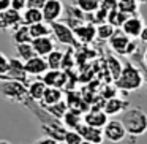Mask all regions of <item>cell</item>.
Segmentation results:
<instances>
[{
    "instance_id": "1",
    "label": "cell",
    "mask_w": 147,
    "mask_h": 144,
    "mask_svg": "<svg viewBox=\"0 0 147 144\" xmlns=\"http://www.w3.org/2000/svg\"><path fill=\"white\" fill-rule=\"evenodd\" d=\"M120 120L123 122L127 133L131 138H138V136H142L144 133H147V114L139 106L128 108L122 114Z\"/></svg>"
},
{
    "instance_id": "2",
    "label": "cell",
    "mask_w": 147,
    "mask_h": 144,
    "mask_svg": "<svg viewBox=\"0 0 147 144\" xmlns=\"http://www.w3.org/2000/svg\"><path fill=\"white\" fill-rule=\"evenodd\" d=\"M115 87L120 92H136L142 87L144 84V74L142 70L133 65L131 62H125L123 64V70H122L119 79L114 81Z\"/></svg>"
},
{
    "instance_id": "3",
    "label": "cell",
    "mask_w": 147,
    "mask_h": 144,
    "mask_svg": "<svg viewBox=\"0 0 147 144\" xmlns=\"http://www.w3.org/2000/svg\"><path fill=\"white\" fill-rule=\"evenodd\" d=\"M29 84L21 82V81H13V79H3L0 81V93L2 97H5L7 100L14 103H21L24 101L29 97V89H27Z\"/></svg>"
},
{
    "instance_id": "4",
    "label": "cell",
    "mask_w": 147,
    "mask_h": 144,
    "mask_svg": "<svg viewBox=\"0 0 147 144\" xmlns=\"http://www.w3.org/2000/svg\"><path fill=\"white\" fill-rule=\"evenodd\" d=\"M108 43H109V48L119 55H133L138 51L136 41H133V38H130L122 29L115 30Z\"/></svg>"
},
{
    "instance_id": "5",
    "label": "cell",
    "mask_w": 147,
    "mask_h": 144,
    "mask_svg": "<svg viewBox=\"0 0 147 144\" xmlns=\"http://www.w3.org/2000/svg\"><path fill=\"white\" fill-rule=\"evenodd\" d=\"M51 26H52V37H54L60 45L71 46V48H78V46H79V41H78V38H76L74 29L71 26H68V24H65V22H60V21H55Z\"/></svg>"
},
{
    "instance_id": "6",
    "label": "cell",
    "mask_w": 147,
    "mask_h": 144,
    "mask_svg": "<svg viewBox=\"0 0 147 144\" xmlns=\"http://www.w3.org/2000/svg\"><path fill=\"white\" fill-rule=\"evenodd\" d=\"M103 133H105V139H108L109 143H122L128 135L123 122L117 120V119L108 120V124L103 128Z\"/></svg>"
},
{
    "instance_id": "7",
    "label": "cell",
    "mask_w": 147,
    "mask_h": 144,
    "mask_svg": "<svg viewBox=\"0 0 147 144\" xmlns=\"http://www.w3.org/2000/svg\"><path fill=\"white\" fill-rule=\"evenodd\" d=\"M5 79L21 81V82L29 84V73L26 70V62L21 60L19 57L10 59V70L5 74Z\"/></svg>"
},
{
    "instance_id": "8",
    "label": "cell",
    "mask_w": 147,
    "mask_h": 144,
    "mask_svg": "<svg viewBox=\"0 0 147 144\" xmlns=\"http://www.w3.org/2000/svg\"><path fill=\"white\" fill-rule=\"evenodd\" d=\"M22 22V13L13 8L0 13V30H14Z\"/></svg>"
},
{
    "instance_id": "9",
    "label": "cell",
    "mask_w": 147,
    "mask_h": 144,
    "mask_svg": "<svg viewBox=\"0 0 147 144\" xmlns=\"http://www.w3.org/2000/svg\"><path fill=\"white\" fill-rule=\"evenodd\" d=\"M41 79L45 81V84L48 87H59V89H63L68 84V73L63 70H52L49 68L45 74L41 76Z\"/></svg>"
},
{
    "instance_id": "10",
    "label": "cell",
    "mask_w": 147,
    "mask_h": 144,
    "mask_svg": "<svg viewBox=\"0 0 147 144\" xmlns=\"http://www.w3.org/2000/svg\"><path fill=\"white\" fill-rule=\"evenodd\" d=\"M144 27H146L144 19L139 16V14H134V16H128V19L125 21V24L122 26V30H123L130 38L134 40V38H139L141 37Z\"/></svg>"
},
{
    "instance_id": "11",
    "label": "cell",
    "mask_w": 147,
    "mask_h": 144,
    "mask_svg": "<svg viewBox=\"0 0 147 144\" xmlns=\"http://www.w3.org/2000/svg\"><path fill=\"white\" fill-rule=\"evenodd\" d=\"M63 3L60 0H48L46 5L43 7V16H45V21L49 24L55 22L62 18L63 14Z\"/></svg>"
},
{
    "instance_id": "12",
    "label": "cell",
    "mask_w": 147,
    "mask_h": 144,
    "mask_svg": "<svg viewBox=\"0 0 147 144\" xmlns=\"http://www.w3.org/2000/svg\"><path fill=\"white\" fill-rule=\"evenodd\" d=\"M81 133V136L84 138V141H89L92 144H101L105 141V133H103V128H96V127H90L87 124H81L76 128Z\"/></svg>"
},
{
    "instance_id": "13",
    "label": "cell",
    "mask_w": 147,
    "mask_h": 144,
    "mask_svg": "<svg viewBox=\"0 0 147 144\" xmlns=\"http://www.w3.org/2000/svg\"><path fill=\"white\" fill-rule=\"evenodd\" d=\"M26 70L29 73V76H43L49 70L48 60H46V57L35 55V57L29 59L26 62Z\"/></svg>"
},
{
    "instance_id": "14",
    "label": "cell",
    "mask_w": 147,
    "mask_h": 144,
    "mask_svg": "<svg viewBox=\"0 0 147 144\" xmlns=\"http://www.w3.org/2000/svg\"><path fill=\"white\" fill-rule=\"evenodd\" d=\"M84 124L96 128H105V125L108 124V114L105 109H89L84 114Z\"/></svg>"
},
{
    "instance_id": "15",
    "label": "cell",
    "mask_w": 147,
    "mask_h": 144,
    "mask_svg": "<svg viewBox=\"0 0 147 144\" xmlns=\"http://www.w3.org/2000/svg\"><path fill=\"white\" fill-rule=\"evenodd\" d=\"M128 108H130V106H128V101L123 98H120V97H112V98L106 100V103H105V112L108 116L123 114Z\"/></svg>"
},
{
    "instance_id": "16",
    "label": "cell",
    "mask_w": 147,
    "mask_h": 144,
    "mask_svg": "<svg viewBox=\"0 0 147 144\" xmlns=\"http://www.w3.org/2000/svg\"><path fill=\"white\" fill-rule=\"evenodd\" d=\"M32 45H33V49H35L36 55H41V57H46V55L51 54V52L55 49L52 37H40V38H33Z\"/></svg>"
},
{
    "instance_id": "17",
    "label": "cell",
    "mask_w": 147,
    "mask_h": 144,
    "mask_svg": "<svg viewBox=\"0 0 147 144\" xmlns=\"http://www.w3.org/2000/svg\"><path fill=\"white\" fill-rule=\"evenodd\" d=\"M76 38L79 43H90L96 37V27L93 24H79L78 27H73Z\"/></svg>"
},
{
    "instance_id": "18",
    "label": "cell",
    "mask_w": 147,
    "mask_h": 144,
    "mask_svg": "<svg viewBox=\"0 0 147 144\" xmlns=\"http://www.w3.org/2000/svg\"><path fill=\"white\" fill-rule=\"evenodd\" d=\"M62 122H63V125L68 128V130H76V128L84 122V114L81 111H78V109L68 108V111L65 112Z\"/></svg>"
},
{
    "instance_id": "19",
    "label": "cell",
    "mask_w": 147,
    "mask_h": 144,
    "mask_svg": "<svg viewBox=\"0 0 147 144\" xmlns=\"http://www.w3.org/2000/svg\"><path fill=\"white\" fill-rule=\"evenodd\" d=\"M45 21V16H43V10L40 8H30L27 7L26 10L22 11V22L26 26H33V24H38Z\"/></svg>"
},
{
    "instance_id": "20",
    "label": "cell",
    "mask_w": 147,
    "mask_h": 144,
    "mask_svg": "<svg viewBox=\"0 0 147 144\" xmlns=\"http://www.w3.org/2000/svg\"><path fill=\"white\" fill-rule=\"evenodd\" d=\"M11 38H13L14 45H19V43H32L33 37L30 33V27L26 24H21L19 27L11 30Z\"/></svg>"
},
{
    "instance_id": "21",
    "label": "cell",
    "mask_w": 147,
    "mask_h": 144,
    "mask_svg": "<svg viewBox=\"0 0 147 144\" xmlns=\"http://www.w3.org/2000/svg\"><path fill=\"white\" fill-rule=\"evenodd\" d=\"M62 100H63V90L59 89V87H48L45 95H43V100L40 103L43 106H51V105L62 101Z\"/></svg>"
},
{
    "instance_id": "22",
    "label": "cell",
    "mask_w": 147,
    "mask_h": 144,
    "mask_svg": "<svg viewBox=\"0 0 147 144\" xmlns=\"http://www.w3.org/2000/svg\"><path fill=\"white\" fill-rule=\"evenodd\" d=\"M27 89H29V97L30 98L35 100V101H41L43 95H45L46 89H48V86L45 84L43 79H36V81H32V82L27 86Z\"/></svg>"
},
{
    "instance_id": "23",
    "label": "cell",
    "mask_w": 147,
    "mask_h": 144,
    "mask_svg": "<svg viewBox=\"0 0 147 144\" xmlns=\"http://www.w3.org/2000/svg\"><path fill=\"white\" fill-rule=\"evenodd\" d=\"M106 70L111 74V79L115 81V79H119L122 70H123V64H122V62L119 60V57H115V55H108V57H106Z\"/></svg>"
},
{
    "instance_id": "24",
    "label": "cell",
    "mask_w": 147,
    "mask_h": 144,
    "mask_svg": "<svg viewBox=\"0 0 147 144\" xmlns=\"http://www.w3.org/2000/svg\"><path fill=\"white\" fill-rule=\"evenodd\" d=\"M14 51H16V57H19L24 62H27L29 59L36 55L32 43H19V45H14Z\"/></svg>"
},
{
    "instance_id": "25",
    "label": "cell",
    "mask_w": 147,
    "mask_h": 144,
    "mask_svg": "<svg viewBox=\"0 0 147 144\" xmlns=\"http://www.w3.org/2000/svg\"><path fill=\"white\" fill-rule=\"evenodd\" d=\"M30 33H32L33 38H40V37H51L52 35V26L46 21L38 24H33L30 26Z\"/></svg>"
},
{
    "instance_id": "26",
    "label": "cell",
    "mask_w": 147,
    "mask_h": 144,
    "mask_svg": "<svg viewBox=\"0 0 147 144\" xmlns=\"http://www.w3.org/2000/svg\"><path fill=\"white\" fill-rule=\"evenodd\" d=\"M115 30L117 29H115L114 26H111L109 22H101V24L96 26V38H98L100 41H109Z\"/></svg>"
},
{
    "instance_id": "27",
    "label": "cell",
    "mask_w": 147,
    "mask_h": 144,
    "mask_svg": "<svg viewBox=\"0 0 147 144\" xmlns=\"http://www.w3.org/2000/svg\"><path fill=\"white\" fill-rule=\"evenodd\" d=\"M139 2L136 0H119V10L122 13L128 14V16H134V14L139 13Z\"/></svg>"
},
{
    "instance_id": "28",
    "label": "cell",
    "mask_w": 147,
    "mask_h": 144,
    "mask_svg": "<svg viewBox=\"0 0 147 144\" xmlns=\"http://www.w3.org/2000/svg\"><path fill=\"white\" fill-rule=\"evenodd\" d=\"M73 3L84 13H95L101 7V0H73Z\"/></svg>"
},
{
    "instance_id": "29",
    "label": "cell",
    "mask_w": 147,
    "mask_h": 144,
    "mask_svg": "<svg viewBox=\"0 0 147 144\" xmlns=\"http://www.w3.org/2000/svg\"><path fill=\"white\" fill-rule=\"evenodd\" d=\"M127 19H128V14L122 13L119 8L109 11V14H108V22L111 24V26H114L115 29H122V26L125 24V21H127Z\"/></svg>"
},
{
    "instance_id": "30",
    "label": "cell",
    "mask_w": 147,
    "mask_h": 144,
    "mask_svg": "<svg viewBox=\"0 0 147 144\" xmlns=\"http://www.w3.org/2000/svg\"><path fill=\"white\" fill-rule=\"evenodd\" d=\"M63 51L60 49H54L51 54L46 55V60H48V65L49 68L52 70H62V62H63Z\"/></svg>"
},
{
    "instance_id": "31",
    "label": "cell",
    "mask_w": 147,
    "mask_h": 144,
    "mask_svg": "<svg viewBox=\"0 0 147 144\" xmlns=\"http://www.w3.org/2000/svg\"><path fill=\"white\" fill-rule=\"evenodd\" d=\"M41 105V103H40ZM43 106V105H41ZM43 108L46 109V111L49 112V114H52L54 117H57V119H63V116H65V112L68 111V105H67V101H59V103H55V105H51V106H43Z\"/></svg>"
},
{
    "instance_id": "32",
    "label": "cell",
    "mask_w": 147,
    "mask_h": 144,
    "mask_svg": "<svg viewBox=\"0 0 147 144\" xmlns=\"http://www.w3.org/2000/svg\"><path fill=\"white\" fill-rule=\"evenodd\" d=\"M76 65V57H74V48L68 46V51H65L63 54V62H62V70L70 71L71 68Z\"/></svg>"
},
{
    "instance_id": "33",
    "label": "cell",
    "mask_w": 147,
    "mask_h": 144,
    "mask_svg": "<svg viewBox=\"0 0 147 144\" xmlns=\"http://www.w3.org/2000/svg\"><path fill=\"white\" fill-rule=\"evenodd\" d=\"M84 141V138L81 136V133L78 130H67V135H65V144H81Z\"/></svg>"
},
{
    "instance_id": "34",
    "label": "cell",
    "mask_w": 147,
    "mask_h": 144,
    "mask_svg": "<svg viewBox=\"0 0 147 144\" xmlns=\"http://www.w3.org/2000/svg\"><path fill=\"white\" fill-rule=\"evenodd\" d=\"M8 70H10V57H7L3 52H0V76L5 78Z\"/></svg>"
},
{
    "instance_id": "35",
    "label": "cell",
    "mask_w": 147,
    "mask_h": 144,
    "mask_svg": "<svg viewBox=\"0 0 147 144\" xmlns=\"http://www.w3.org/2000/svg\"><path fill=\"white\" fill-rule=\"evenodd\" d=\"M117 90L119 89L115 87V84H114V86H106L100 95H101L105 100H109V98H112V97H117Z\"/></svg>"
},
{
    "instance_id": "36",
    "label": "cell",
    "mask_w": 147,
    "mask_h": 144,
    "mask_svg": "<svg viewBox=\"0 0 147 144\" xmlns=\"http://www.w3.org/2000/svg\"><path fill=\"white\" fill-rule=\"evenodd\" d=\"M11 8L22 13V11L27 8V0H11Z\"/></svg>"
},
{
    "instance_id": "37",
    "label": "cell",
    "mask_w": 147,
    "mask_h": 144,
    "mask_svg": "<svg viewBox=\"0 0 147 144\" xmlns=\"http://www.w3.org/2000/svg\"><path fill=\"white\" fill-rule=\"evenodd\" d=\"M119 7V0H101V8L108 11H112Z\"/></svg>"
},
{
    "instance_id": "38",
    "label": "cell",
    "mask_w": 147,
    "mask_h": 144,
    "mask_svg": "<svg viewBox=\"0 0 147 144\" xmlns=\"http://www.w3.org/2000/svg\"><path fill=\"white\" fill-rule=\"evenodd\" d=\"M60 141H57V139H54V138H51V136H41L40 139H36L33 144H59Z\"/></svg>"
},
{
    "instance_id": "39",
    "label": "cell",
    "mask_w": 147,
    "mask_h": 144,
    "mask_svg": "<svg viewBox=\"0 0 147 144\" xmlns=\"http://www.w3.org/2000/svg\"><path fill=\"white\" fill-rule=\"evenodd\" d=\"M46 2H48V0H27V7H30V8H40V10H43V7L46 5Z\"/></svg>"
},
{
    "instance_id": "40",
    "label": "cell",
    "mask_w": 147,
    "mask_h": 144,
    "mask_svg": "<svg viewBox=\"0 0 147 144\" xmlns=\"http://www.w3.org/2000/svg\"><path fill=\"white\" fill-rule=\"evenodd\" d=\"M11 8V0H0V13Z\"/></svg>"
},
{
    "instance_id": "41",
    "label": "cell",
    "mask_w": 147,
    "mask_h": 144,
    "mask_svg": "<svg viewBox=\"0 0 147 144\" xmlns=\"http://www.w3.org/2000/svg\"><path fill=\"white\" fill-rule=\"evenodd\" d=\"M139 41L142 43V45H146V46H147V26L144 27L142 33H141V37H139Z\"/></svg>"
},
{
    "instance_id": "42",
    "label": "cell",
    "mask_w": 147,
    "mask_h": 144,
    "mask_svg": "<svg viewBox=\"0 0 147 144\" xmlns=\"http://www.w3.org/2000/svg\"><path fill=\"white\" fill-rule=\"evenodd\" d=\"M142 74H144V84L147 86V67H146V65L142 67Z\"/></svg>"
},
{
    "instance_id": "43",
    "label": "cell",
    "mask_w": 147,
    "mask_h": 144,
    "mask_svg": "<svg viewBox=\"0 0 147 144\" xmlns=\"http://www.w3.org/2000/svg\"><path fill=\"white\" fill-rule=\"evenodd\" d=\"M142 64L147 67V49H146V52H144V55H142Z\"/></svg>"
},
{
    "instance_id": "44",
    "label": "cell",
    "mask_w": 147,
    "mask_h": 144,
    "mask_svg": "<svg viewBox=\"0 0 147 144\" xmlns=\"http://www.w3.org/2000/svg\"><path fill=\"white\" fill-rule=\"evenodd\" d=\"M0 144H11L10 141H7V139H0Z\"/></svg>"
},
{
    "instance_id": "45",
    "label": "cell",
    "mask_w": 147,
    "mask_h": 144,
    "mask_svg": "<svg viewBox=\"0 0 147 144\" xmlns=\"http://www.w3.org/2000/svg\"><path fill=\"white\" fill-rule=\"evenodd\" d=\"M81 144H92V143H89V141H82Z\"/></svg>"
},
{
    "instance_id": "46",
    "label": "cell",
    "mask_w": 147,
    "mask_h": 144,
    "mask_svg": "<svg viewBox=\"0 0 147 144\" xmlns=\"http://www.w3.org/2000/svg\"><path fill=\"white\" fill-rule=\"evenodd\" d=\"M136 2H139V3H144V2H146V0H136Z\"/></svg>"
},
{
    "instance_id": "47",
    "label": "cell",
    "mask_w": 147,
    "mask_h": 144,
    "mask_svg": "<svg viewBox=\"0 0 147 144\" xmlns=\"http://www.w3.org/2000/svg\"><path fill=\"white\" fill-rule=\"evenodd\" d=\"M3 79H5V78H3V76H0V81H3Z\"/></svg>"
}]
</instances>
